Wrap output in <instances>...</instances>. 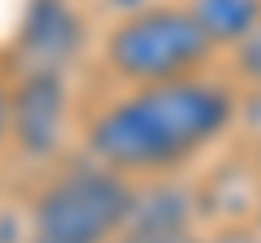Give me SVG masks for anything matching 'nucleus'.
<instances>
[{
	"instance_id": "9",
	"label": "nucleus",
	"mask_w": 261,
	"mask_h": 243,
	"mask_svg": "<svg viewBox=\"0 0 261 243\" xmlns=\"http://www.w3.org/2000/svg\"><path fill=\"white\" fill-rule=\"evenodd\" d=\"M196 243H261V230H252V226H222V230H214L209 239H196Z\"/></svg>"
},
{
	"instance_id": "5",
	"label": "nucleus",
	"mask_w": 261,
	"mask_h": 243,
	"mask_svg": "<svg viewBox=\"0 0 261 243\" xmlns=\"http://www.w3.org/2000/svg\"><path fill=\"white\" fill-rule=\"evenodd\" d=\"M79 44H83V26L70 0H31L13 52L22 61V74H65Z\"/></svg>"
},
{
	"instance_id": "1",
	"label": "nucleus",
	"mask_w": 261,
	"mask_h": 243,
	"mask_svg": "<svg viewBox=\"0 0 261 243\" xmlns=\"http://www.w3.org/2000/svg\"><path fill=\"white\" fill-rule=\"evenodd\" d=\"M235 122V96L192 74L135 87L105 104L87 126V157L118 174H166L192 161Z\"/></svg>"
},
{
	"instance_id": "4",
	"label": "nucleus",
	"mask_w": 261,
	"mask_h": 243,
	"mask_svg": "<svg viewBox=\"0 0 261 243\" xmlns=\"http://www.w3.org/2000/svg\"><path fill=\"white\" fill-rule=\"evenodd\" d=\"M70 96L61 74H18L9 87V139L27 157L48 161L65 139Z\"/></svg>"
},
{
	"instance_id": "10",
	"label": "nucleus",
	"mask_w": 261,
	"mask_h": 243,
	"mask_svg": "<svg viewBox=\"0 0 261 243\" xmlns=\"http://www.w3.org/2000/svg\"><path fill=\"white\" fill-rule=\"evenodd\" d=\"M235 117L248 126L252 135H261V87H252V96L244 104H235Z\"/></svg>"
},
{
	"instance_id": "8",
	"label": "nucleus",
	"mask_w": 261,
	"mask_h": 243,
	"mask_svg": "<svg viewBox=\"0 0 261 243\" xmlns=\"http://www.w3.org/2000/svg\"><path fill=\"white\" fill-rule=\"evenodd\" d=\"M231 52H235V70H240V78L252 83V87H261V22L231 48Z\"/></svg>"
},
{
	"instance_id": "3",
	"label": "nucleus",
	"mask_w": 261,
	"mask_h": 243,
	"mask_svg": "<svg viewBox=\"0 0 261 243\" xmlns=\"http://www.w3.org/2000/svg\"><path fill=\"white\" fill-rule=\"evenodd\" d=\"M214 44L196 26L187 5H140L105 35V66L135 87L200 74Z\"/></svg>"
},
{
	"instance_id": "13",
	"label": "nucleus",
	"mask_w": 261,
	"mask_h": 243,
	"mask_svg": "<svg viewBox=\"0 0 261 243\" xmlns=\"http://www.w3.org/2000/svg\"><path fill=\"white\" fill-rule=\"evenodd\" d=\"M257 217H261V191H257Z\"/></svg>"
},
{
	"instance_id": "6",
	"label": "nucleus",
	"mask_w": 261,
	"mask_h": 243,
	"mask_svg": "<svg viewBox=\"0 0 261 243\" xmlns=\"http://www.w3.org/2000/svg\"><path fill=\"white\" fill-rule=\"evenodd\" d=\"M196 217V196L178 183H148L135 187L130 196V217L126 230L135 234H192Z\"/></svg>"
},
{
	"instance_id": "12",
	"label": "nucleus",
	"mask_w": 261,
	"mask_h": 243,
	"mask_svg": "<svg viewBox=\"0 0 261 243\" xmlns=\"http://www.w3.org/2000/svg\"><path fill=\"white\" fill-rule=\"evenodd\" d=\"M9 139V83L0 78V143Z\"/></svg>"
},
{
	"instance_id": "7",
	"label": "nucleus",
	"mask_w": 261,
	"mask_h": 243,
	"mask_svg": "<svg viewBox=\"0 0 261 243\" xmlns=\"http://www.w3.org/2000/svg\"><path fill=\"white\" fill-rule=\"evenodd\" d=\"M187 13L214 48H235L261 22V0H187Z\"/></svg>"
},
{
	"instance_id": "2",
	"label": "nucleus",
	"mask_w": 261,
	"mask_h": 243,
	"mask_svg": "<svg viewBox=\"0 0 261 243\" xmlns=\"http://www.w3.org/2000/svg\"><path fill=\"white\" fill-rule=\"evenodd\" d=\"M135 183L100 161H74L35 191L27 243H113L126 230Z\"/></svg>"
},
{
	"instance_id": "11",
	"label": "nucleus",
	"mask_w": 261,
	"mask_h": 243,
	"mask_svg": "<svg viewBox=\"0 0 261 243\" xmlns=\"http://www.w3.org/2000/svg\"><path fill=\"white\" fill-rule=\"evenodd\" d=\"M113 243H196V234H135V230H122Z\"/></svg>"
}]
</instances>
